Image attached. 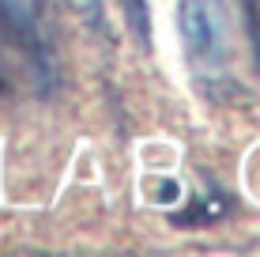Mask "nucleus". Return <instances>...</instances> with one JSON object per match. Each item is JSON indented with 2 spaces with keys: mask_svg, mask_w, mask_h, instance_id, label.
<instances>
[{
  "mask_svg": "<svg viewBox=\"0 0 260 257\" xmlns=\"http://www.w3.org/2000/svg\"><path fill=\"white\" fill-rule=\"evenodd\" d=\"M0 31L42 72V83L49 91L53 87V46H49L46 0H0Z\"/></svg>",
  "mask_w": 260,
  "mask_h": 257,
  "instance_id": "2",
  "label": "nucleus"
},
{
  "mask_svg": "<svg viewBox=\"0 0 260 257\" xmlns=\"http://www.w3.org/2000/svg\"><path fill=\"white\" fill-rule=\"evenodd\" d=\"M177 19H181V38H185V53H189L192 68L208 76L222 72L230 57L222 0H181Z\"/></svg>",
  "mask_w": 260,
  "mask_h": 257,
  "instance_id": "1",
  "label": "nucleus"
},
{
  "mask_svg": "<svg viewBox=\"0 0 260 257\" xmlns=\"http://www.w3.org/2000/svg\"><path fill=\"white\" fill-rule=\"evenodd\" d=\"M241 12H245V26H249L253 53H256V68H260V0H241Z\"/></svg>",
  "mask_w": 260,
  "mask_h": 257,
  "instance_id": "3",
  "label": "nucleus"
}]
</instances>
